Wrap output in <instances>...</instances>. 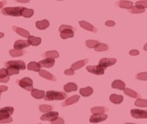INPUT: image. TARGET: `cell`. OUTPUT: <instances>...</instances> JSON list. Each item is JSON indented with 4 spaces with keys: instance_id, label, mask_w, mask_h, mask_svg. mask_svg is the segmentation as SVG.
<instances>
[{
    "instance_id": "obj_8",
    "label": "cell",
    "mask_w": 147,
    "mask_h": 124,
    "mask_svg": "<svg viewBox=\"0 0 147 124\" xmlns=\"http://www.w3.org/2000/svg\"><path fill=\"white\" fill-rule=\"evenodd\" d=\"M89 72L90 73H92L94 75H103L104 74V71H105V69H103L102 67H100V65L98 66H88L87 68H86Z\"/></svg>"
},
{
    "instance_id": "obj_26",
    "label": "cell",
    "mask_w": 147,
    "mask_h": 124,
    "mask_svg": "<svg viewBox=\"0 0 147 124\" xmlns=\"http://www.w3.org/2000/svg\"><path fill=\"white\" fill-rule=\"evenodd\" d=\"M111 88H113V89H117V90H124L125 89V83L123 81L121 80H114L113 82V84H111Z\"/></svg>"
},
{
    "instance_id": "obj_1",
    "label": "cell",
    "mask_w": 147,
    "mask_h": 124,
    "mask_svg": "<svg viewBox=\"0 0 147 124\" xmlns=\"http://www.w3.org/2000/svg\"><path fill=\"white\" fill-rule=\"evenodd\" d=\"M14 112L13 107H5L0 108V123H10L12 122L11 115Z\"/></svg>"
},
{
    "instance_id": "obj_43",
    "label": "cell",
    "mask_w": 147,
    "mask_h": 124,
    "mask_svg": "<svg viewBox=\"0 0 147 124\" xmlns=\"http://www.w3.org/2000/svg\"><path fill=\"white\" fill-rule=\"evenodd\" d=\"M65 75H68V76H73L74 75V70L72 69H66L64 71Z\"/></svg>"
},
{
    "instance_id": "obj_45",
    "label": "cell",
    "mask_w": 147,
    "mask_h": 124,
    "mask_svg": "<svg viewBox=\"0 0 147 124\" xmlns=\"http://www.w3.org/2000/svg\"><path fill=\"white\" fill-rule=\"evenodd\" d=\"M51 123H53V124H55V123H61V124H63V123H64V121L62 120V119L57 118V119H56V120L52 121H51Z\"/></svg>"
},
{
    "instance_id": "obj_51",
    "label": "cell",
    "mask_w": 147,
    "mask_h": 124,
    "mask_svg": "<svg viewBox=\"0 0 147 124\" xmlns=\"http://www.w3.org/2000/svg\"><path fill=\"white\" fill-rule=\"evenodd\" d=\"M144 49L145 51H147V44H145V45H144Z\"/></svg>"
},
{
    "instance_id": "obj_52",
    "label": "cell",
    "mask_w": 147,
    "mask_h": 124,
    "mask_svg": "<svg viewBox=\"0 0 147 124\" xmlns=\"http://www.w3.org/2000/svg\"><path fill=\"white\" fill-rule=\"evenodd\" d=\"M0 96H1V91H0Z\"/></svg>"
},
{
    "instance_id": "obj_3",
    "label": "cell",
    "mask_w": 147,
    "mask_h": 124,
    "mask_svg": "<svg viewBox=\"0 0 147 124\" xmlns=\"http://www.w3.org/2000/svg\"><path fill=\"white\" fill-rule=\"evenodd\" d=\"M21 7H6L2 9V14L5 16H13V17H20L22 16Z\"/></svg>"
},
{
    "instance_id": "obj_15",
    "label": "cell",
    "mask_w": 147,
    "mask_h": 124,
    "mask_svg": "<svg viewBox=\"0 0 147 124\" xmlns=\"http://www.w3.org/2000/svg\"><path fill=\"white\" fill-rule=\"evenodd\" d=\"M10 76L8 75V72L7 69H0V82L2 83H7L9 80Z\"/></svg>"
},
{
    "instance_id": "obj_24",
    "label": "cell",
    "mask_w": 147,
    "mask_h": 124,
    "mask_svg": "<svg viewBox=\"0 0 147 124\" xmlns=\"http://www.w3.org/2000/svg\"><path fill=\"white\" fill-rule=\"evenodd\" d=\"M117 6L121 8H125V9H130L133 7V2L131 1H126V0H120L117 2Z\"/></svg>"
},
{
    "instance_id": "obj_13",
    "label": "cell",
    "mask_w": 147,
    "mask_h": 124,
    "mask_svg": "<svg viewBox=\"0 0 147 124\" xmlns=\"http://www.w3.org/2000/svg\"><path fill=\"white\" fill-rule=\"evenodd\" d=\"M80 100V96L79 95H74L72 97H70L69 98V99L66 100L63 103H62V105L63 107H66V106H69V105H71V104H74V103L76 102H78Z\"/></svg>"
},
{
    "instance_id": "obj_2",
    "label": "cell",
    "mask_w": 147,
    "mask_h": 124,
    "mask_svg": "<svg viewBox=\"0 0 147 124\" xmlns=\"http://www.w3.org/2000/svg\"><path fill=\"white\" fill-rule=\"evenodd\" d=\"M67 92H59L49 90L46 92V95L44 97L45 100H62L67 99Z\"/></svg>"
},
{
    "instance_id": "obj_47",
    "label": "cell",
    "mask_w": 147,
    "mask_h": 124,
    "mask_svg": "<svg viewBox=\"0 0 147 124\" xmlns=\"http://www.w3.org/2000/svg\"><path fill=\"white\" fill-rule=\"evenodd\" d=\"M8 88L7 86H0V91L4 92V91H7Z\"/></svg>"
},
{
    "instance_id": "obj_33",
    "label": "cell",
    "mask_w": 147,
    "mask_h": 124,
    "mask_svg": "<svg viewBox=\"0 0 147 124\" xmlns=\"http://www.w3.org/2000/svg\"><path fill=\"white\" fill-rule=\"evenodd\" d=\"M9 54L11 55L12 57H20V56H23L24 54H26V51L23 50V49H14L9 50Z\"/></svg>"
},
{
    "instance_id": "obj_48",
    "label": "cell",
    "mask_w": 147,
    "mask_h": 124,
    "mask_svg": "<svg viewBox=\"0 0 147 124\" xmlns=\"http://www.w3.org/2000/svg\"><path fill=\"white\" fill-rule=\"evenodd\" d=\"M7 5V1H2V2H0V9H1L4 6H6Z\"/></svg>"
},
{
    "instance_id": "obj_28",
    "label": "cell",
    "mask_w": 147,
    "mask_h": 124,
    "mask_svg": "<svg viewBox=\"0 0 147 124\" xmlns=\"http://www.w3.org/2000/svg\"><path fill=\"white\" fill-rule=\"evenodd\" d=\"M21 13H22V17L28 18H31L32 16L34 15V10L27 8V7H22L21 8Z\"/></svg>"
},
{
    "instance_id": "obj_36",
    "label": "cell",
    "mask_w": 147,
    "mask_h": 124,
    "mask_svg": "<svg viewBox=\"0 0 147 124\" xmlns=\"http://www.w3.org/2000/svg\"><path fill=\"white\" fill-rule=\"evenodd\" d=\"M99 43L100 42L98 40H90H90L86 41V46H87L88 48H90V49H95Z\"/></svg>"
},
{
    "instance_id": "obj_31",
    "label": "cell",
    "mask_w": 147,
    "mask_h": 124,
    "mask_svg": "<svg viewBox=\"0 0 147 124\" xmlns=\"http://www.w3.org/2000/svg\"><path fill=\"white\" fill-rule=\"evenodd\" d=\"M36 27L38 29H46L49 27V22L48 20H41V21H38L36 22Z\"/></svg>"
},
{
    "instance_id": "obj_35",
    "label": "cell",
    "mask_w": 147,
    "mask_h": 124,
    "mask_svg": "<svg viewBox=\"0 0 147 124\" xmlns=\"http://www.w3.org/2000/svg\"><path fill=\"white\" fill-rule=\"evenodd\" d=\"M135 106L140 107V108H146L147 107V100H143L142 98L137 99V100L134 103Z\"/></svg>"
},
{
    "instance_id": "obj_11",
    "label": "cell",
    "mask_w": 147,
    "mask_h": 124,
    "mask_svg": "<svg viewBox=\"0 0 147 124\" xmlns=\"http://www.w3.org/2000/svg\"><path fill=\"white\" fill-rule=\"evenodd\" d=\"M80 26L82 28L90 31V32H92V33H97L98 32V29L96 28L94 26H92V24H90V23L86 22V21H80Z\"/></svg>"
},
{
    "instance_id": "obj_10",
    "label": "cell",
    "mask_w": 147,
    "mask_h": 124,
    "mask_svg": "<svg viewBox=\"0 0 147 124\" xmlns=\"http://www.w3.org/2000/svg\"><path fill=\"white\" fill-rule=\"evenodd\" d=\"M116 62H117V59H107V58H104V59H101L99 61V65L100 67H102L103 69L108 68V67H111L114 65Z\"/></svg>"
},
{
    "instance_id": "obj_41",
    "label": "cell",
    "mask_w": 147,
    "mask_h": 124,
    "mask_svg": "<svg viewBox=\"0 0 147 124\" xmlns=\"http://www.w3.org/2000/svg\"><path fill=\"white\" fill-rule=\"evenodd\" d=\"M137 80H147V73L146 72H141V73H138L137 76Z\"/></svg>"
},
{
    "instance_id": "obj_21",
    "label": "cell",
    "mask_w": 147,
    "mask_h": 124,
    "mask_svg": "<svg viewBox=\"0 0 147 124\" xmlns=\"http://www.w3.org/2000/svg\"><path fill=\"white\" fill-rule=\"evenodd\" d=\"M31 95H32V97L35 98V99L40 100V99H42V98L45 97V95H46V93H45L44 90H40L33 89V90L31 91Z\"/></svg>"
},
{
    "instance_id": "obj_34",
    "label": "cell",
    "mask_w": 147,
    "mask_h": 124,
    "mask_svg": "<svg viewBox=\"0 0 147 124\" xmlns=\"http://www.w3.org/2000/svg\"><path fill=\"white\" fill-rule=\"evenodd\" d=\"M130 13L131 14H142L144 12V8H142L138 6H135V7H131L130 9Z\"/></svg>"
},
{
    "instance_id": "obj_25",
    "label": "cell",
    "mask_w": 147,
    "mask_h": 124,
    "mask_svg": "<svg viewBox=\"0 0 147 124\" xmlns=\"http://www.w3.org/2000/svg\"><path fill=\"white\" fill-rule=\"evenodd\" d=\"M78 90V86L77 84L73 83V82H69L67 83L64 86V90L65 92H71V91H76Z\"/></svg>"
},
{
    "instance_id": "obj_16",
    "label": "cell",
    "mask_w": 147,
    "mask_h": 124,
    "mask_svg": "<svg viewBox=\"0 0 147 124\" xmlns=\"http://www.w3.org/2000/svg\"><path fill=\"white\" fill-rule=\"evenodd\" d=\"M39 64L43 68H51L55 64V60L54 59H44L39 62Z\"/></svg>"
},
{
    "instance_id": "obj_44",
    "label": "cell",
    "mask_w": 147,
    "mask_h": 124,
    "mask_svg": "<svg viewBox=\"0 0 147 124\" xmlns=\"http://www.w3.org/2000/svg\"><path fill=\"white\" fill-rule=\"evenodd\" d=\"M105 25L107 26V27H113V26H115V22L113 20H108V21H106Z\"/></svg>"
},
{
    "instance_id": "obj_18",
    "label": "cell",
    "mask_w": 147,
    "mask_h": 124,
    "mask_svg": "<svg viewBox=\"0 0 147 124\" xmlns=\"http://www.w3.org/2000/svg\"><path fill=\"white\" fill-rule=\"evenodd\" d=\"M12 29H13L16 33H18V34L20 35V36H22V37H24V38H28L29 36H30L28 31L25 30V29H23V28H18V27H16V26H14V27H12Z\"/></svg>"
},
{
    "instance_id": "obj_29",
    "label": "cell",
    "mask_w": 147,
    "mask_h": 124,
    "mask_svg": "<svg viewBox=\"0 0 147 124\" xmlns=\"http://www.w3.org/2000/svg\"><path fill=\"white\" fill-rule=\"evenodd\" d=\"M40 68H41L40 64L37 63V62H34V61L30 62V63L28 65V69L32 70V71H36V72H39Z\"/></svg>"
},
{
    "instance_id": "obj_22",
    "label": "cell",
    "mask_w": 147,
    "mask_h": 124,
    "mask_svg": "<svg viewBox=\"0 0 147 124\" xmlns=\"http://www.w3.org/2000/svg\"><path fill=\"white\" fill-rule=\"evenodd\" d=\"M42 56H43L44 59H57L59 57V52H58V51H56V50L47 51V52H45Z\"/></svg>"
},
{
    "instance_id": "obj_12",
    "label": "cell",
    "mask_w": 147,
    "mask_h": 124,
    "mask_svg": "<svg viewBox=\"0 0 147 124\" xmlns=\"http://www.w3.org/2000/svg\"><path fill=\"white\" fill-rule=\"evenodd\" d=\"M39 75L40 77H42L43 79H46L49 80H51V81H56L57 80V78H56L54 75H52L51 73L46 71V70H43V69H40L39 70Z\"/></svg>"
},
{
    "instance_id": "obj_38",
    "label": "cell",
    "mask_w": 147,
    "mask_h": 124,
    "mask_svg": "<svg viewBox=\"0 0 147 124\" xmlns=\"http://www.w3.org/2000/svg\"><path fill=\"white\" fill-rule=\"evenodd\" d=\"M109 49V46L108 45H106L104 43H99L97 45V46L95 48V50L96 51H106Z\"/></svg>"
},
{
    "instance_id": "obj_7",
    "label": "cell",
    "mask_w": 147,
    "mask_h": 124,
    "mask_svg": "<svg viewBox=\"0 0 147 124\" xmlns=\"http://www.w3.org/2000/svg\"><path fill=\"white\" fill-rule=\"evenodd\" d=\"M131 115L134 119H147V111L133 108L131 111Z\"/></svg>"
},
{
    "instance_id": "obj_23",
    "label": "cell",
    "mask_w": 147,
    "mask_h": 124,
    "mask_svg": "<svg viewBox=\"0 0 147 124\" xmlns=\"http://www.w3.org/2000/svg\"><path fill=\"white\" fill-rule=\"evenodd\" d=\"M89 62V60L86 59H82V60H80V61H77V62H75V63H73L71 65V69L73 70H77L80 68H82V67L84 65H86Z\"/></svg>"
},
{
    "instance_id": "obj_17",
    "label": "cell",
    "mask_w": 147,
    "mask_h": 124,
    "mask_svg": "<svg viewBox=\"0 0 147 124\" xmlns=\"http://www.w3.org/2000/svg\"><path fill=\"white\" fill-rule=\"evenodd\" d=\"M74 37V30L72 29H64L62 31H60V38L66 39L69 38Z\"/></svg>"
},
{
    "instance_id": "obj_4",
    "label": "cell",
    "mask_w": 147,
    "mask_h": 124,
    "mask_svg": "<svg viewBox=\"0 0 147 124\" xmlns=\"http://www.w3.org/2000/svg\"><path fill=\"white\" fill-rule=\"evenodd\" d=\"M17 83L23 88V89L27 90L28 91L33 90V80L30 78H23V79L17 81Z\"/></svg>"
},
{
    "instance_id": "obj_39",
    "label": "cell",
    "mask_w": 147,
    "mask_h": 124,
    "mask_svg": "<svg viewBox=\"0 0 147 124\" xmlns=\"http://www.w3.org/2000/svg\"><path fill=\"white\" fill-rule=\"evenodd\" d=\"M7 72H8V75L9 76L18 74L19 73V70H20V69H18L17 68H14V67H7Z\"/></svg>"
},
{
    "instance_id": "obj_30",
    "label": "cell",
    "mask_w": 147,
    "mask_h": 124,
    "mask_svg": "<svg viewBox=\"0 0 147 124\" xmlns=\"http://www.w3.org/2000/svg\"><path fill=\"white\" fill-rule=\"evenodd\" d=\"M80 95L83 97H89L93 93V90H92V88H90V87L83 88V89H80Z\"/></svg>"
},
{
    "instance_id": "obj_46",
    "label": "cell",
    "mask_w": 147,
    "mask_h": 124,
    "mask_svg": "<svg viewBox=\"0 0 147 124\" xmlns=\"http://www.w3.org/2000/svg\"><path fill=\"white\" fill-rule=\"evenodd\" d=\"M129 54L131 56H137V55H139V50H137V49H133V50L130 51Z\"/></svg>"
},
{
    "instance_id": "obj_5",
    "label": "cell",
    "mask_w": 147,
    "mask_h": 124,
    "mask_svg": "<svg viewBox=\"0 0 147 124\" xmlns=\"http://www.w3.org/2000/svg\"><path fill=\"white\" fill-rule=\"evenodd\" d=\"M6 67H14V68H17L18 69H26V65H25V62L22 60H10L6 62Z\"/></svg>"
},
{
    "instance_id": "obj_49",
    "label": "cell",
    "mask_w": 147,
    "mask_h": 124,
    "mask_svg": "<svg viewBox=\"0 0 147 124\" xmlns=\"http://www.w3.org/2000/svg\"><path fill=\"white\" fill-rule=\"evenodd\" d=\"M16 1L19 3H28L29 0H16Z\"/></svg>"
},
{
    "instance_id": "obj_42",
    "label": "cell",
    "mask_w": 147,
    "mask_h": 124,
    "mask_svg": "<svg viewBox=\"0 0 147 124\" xmlns=\"http://www.w3.org/2000/svg\"><path fill=\"white\" fill-rule=\"evenodd\" d=\"M64 29H72V30H74V28L72 27V26H69V25H62V26H60V27H59V30L60 32V31H62Z\"/></svg>"
},
{
    "instance_id": "obj_9",
    "label": "cell",
    "mask_w": 147,
    "mask_h": 124,
    "mask_svg": "<svg viewBox=\"0 0 147 124\" xmlns=\"http://www.w3.org/2000/svg\"><path fill=\"white\" fill-rule=\"evenodd\" d=\"M57 118H59V112L57 111H49L46 112L44 115L41 116L40 120L45 121H52L54 120H56Z\"/></svg>"
},
{
    "instance_id": "obj_50",
    "label": "cell",
    "mask_w": 147,
    "mask_h": 124,
    "mask_svg": "<svg viewBox=\"0 0 147 124\" xmlns=\"http://www.w3.org/2000/svg\"><path fill=\"white\" fill-rule=\"evenodd\" d=\"M4 37V33H2V32H0V38H2Z\"/></svg>"
},
{
    "instance_id": "obj_14",
    "label": "cell",
    "mask_w": 147,
    "mask_h": 124,
    "mask_svg": "<svg viewBox=\"0 0 147 124\" xmlns=\"http://www.w3.org/2000/svg\"><path fill=\"white\" fill-rule=\"evenodd\" d=\"M30 44L27 40H17L14 44V48L17 49H23L25 48H28Z\"/></svg>"
},
{
    "instance_id": "obj_20",
    "label": "cell",
    "mask_w": 147,
    "mask_h": 124,
    "mask_svg": "<svg viewBox=\"0 0 147 124\" xmlns=\"http://www.w3.org/2000/svg\"><path fill=\"white\" fill-rule=\"evenodd\" d=\"M110 101L114 103V104H120L123 101V97L121 95H117V94H111L110 96Z\"/></svg>"
},
{
    "instance_id": "obj_40",
    "label": "cell",
    "mask_w": 147,
    "mask_h": 124,
    "mask_svg": "<svg viewBox=\"0 0 147 124\" xmlns=\"http://www.w3.org/2000/svg\"><path fill=\"white\" fill-rule=\"evenodd\" d=\"M136 6H138L142 8H147V0H141V1H137L135 3Z\"/></svg>"
},
{
    "instance_id": "obj_32",
    "label": "cell",
    "mask_w": 147,
    "mask_h": 124,
    "mask_svg": "<svg viewBox=\"0 0 147 124\" xmlns=\"http://www.w3.org/2000/svg\"><path fill=\"white\" fill-rule=\"evenodd\" d=\"M90 111L93 114H99V113H106L108 111V108L105 107H93Z\"/></svg>"
},
{
    "instance_id": "obj_27",
    "label": "cell",
    "mask_w": 147,
    "mask_h": 124,
    "mask_svg": "<svg viewBox=\"0 0 147 124\" xmlns=\"http://www.w3.org/2000/svg\"><path fill=\"white\" fill-rule=\"evenodd\" d=\"M28 41L31 46H38L40 43H41V38L34 37V36H29L28 38Z\"/></svg>"
},
{
    "instance_id": "obj_6",
    "label": "cell",
    "mask_w": 147,
    "mask_h": 124,
    "mask_svg": "<svg viewBox=\"0 0 147 124\" xmlns=\"http://www.w3.org/2000/svg\"><path fill=\"white\" fill-rule=\"evenodd\" d=\"M108 118V115L105 113H99V114H92L90 118V122L92 123H99L104 121Z\"/></svg>"
},
{
    "instance_id": "obj_19",
    "label": "cell",
    "mask_w": 147,
    "mask_h": 124,
    "mask_svg": "<svg viewBox=\"0 0 147 124\" xmlns=\"http://www.w3.org/2000/svg\"><path fill=\"white\" fill-rule=\"evenodd\" d=\"M123 92L125 95H127L131 98H134V99H139V98H141V95L139 93H137L136 91L131 90V89H127V88H125L123 90Z\"/></svg>"
},
{
    "instance_id": "obj_37",
    "label": "cell",
    "mask_w": 147,
    "mask_h": 124,
    "mask_svg": "<svg viewBox=\"0 0 147 124\" xmlns=\"http://www.w3.org/2000/svg\"><path fill=\"white\" fill-rule=\"evenodd\" d=\"M52 106L51 105H40L39 106V111L43 112V113H46V112H49V111H52Z\"/></svg>"
}]
</instances>
